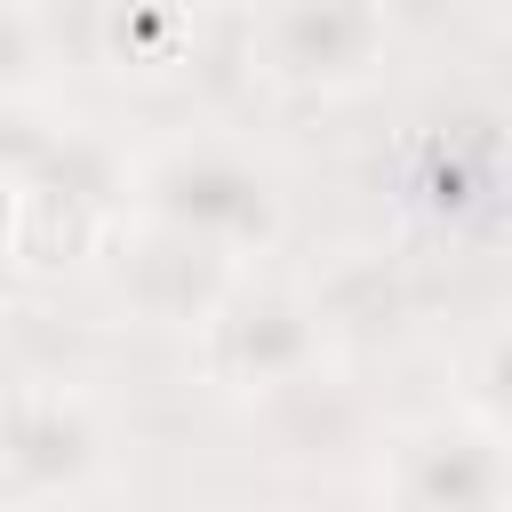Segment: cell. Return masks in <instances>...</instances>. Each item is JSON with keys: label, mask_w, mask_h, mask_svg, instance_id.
<instances>
[{"label": "cell", "mask_w": 512, "mask_h": 512, "mask_svg": "<svg viewBox=\"0 0 512 512\" xmlns=\"http://www.w3.org/2000/svg\"><path fill=\"white\" fill-rule=\"evenodd\" d=\"M136 200L160 232H184L216 256H240V248H264L280 232V192L256 160H240L232 144H168L144 176H136Z\"/></svg>", "instance_id": "6da1fadb"}, {"label": "cell", "mask_w": 512, "mask_h": 512, "mask_svg": "<svg viewBox=\"0 0 512 512\" xmlns=\"http://www.w3.org/2000/svg\"><path fill=\"white\" fill-rule=\"evenodd\" d=\"M384 488L400 512H504V432L480 416H432L392 440Z\"/></svg>", "instance_id": "7a4b0ae2"}, {"label": "cell", "mask_w": 512, "mask_h": 512, "mask_svg": "<svg viewBox=\"0 0 512 512\" xmlns=\"http://www.w3.org/2000/svg\"><path fill=\"white\" fill-rule=\"evenodd\" d=\"M200 328H208V368L240 392H296L304 376H320V312L288 288L224 296Z\"/></svg>", "instance_id": "3957f363"}, {"label": "cell", "mask_w": 512, "mask_h": 512, "mask_svg": "<svg viewBox=\"0 0 512 512\" xmlns=\"http://www.w3.org/2000/svg\"><path fill=\"white\" fill-rule=\"evenodd\" d=\"M104 464V424L80 392H16L0 400V488L64 496Z\"/></svg>", "instance_id": "277c9868"}, {"label": "cell", "mask_w": 512, "mask_h": 512, "mask_svg": "<svg viewBox=\"0 0 512 512\" xmlns=\"http://www.w3.org/2000/svg\"><path fill=\"white\" fill-rule=\"evenodd\" d=\"M256 48L296 88H344L384 56V16L360 0H288L256 16Z\"/></svg>", "instance_id": "5b68a950"}, {"label": "cell", "mask_w": 512, "mask_h": 512, "mask_svg": "<svg viewBox=\"0 0 512 512\" xmlns=\"http://www.w3.org/2000/svg\"><path fill=\"white\" fill-rule=\"evenodd\" d=\"M120 288L152 320H208L224 304V256L200 248V240H184V232L144 224L136 248H128V264H120Z\"/></svg>", "instance_id": "8992f818"}, {"label": "cell", "mask_w": 512, "mask_h": 512, "mask_svg": "<svg viewBox=\"0 0 512 512\" xmlns=\"http://www.w3.org/2000/svg\"><path fill=\"white\" fill-rule=\"evenodd\" d=\"M40 72V16L0 8V104H16V88Z\"/></svg>", "instance_id": "52a82bcc"}, {"label": "cell", "mask_w": 512, "mask_h": 512, "mask_svg": "<svg viewBox=\"0 0 512 512\" xmlns=\"http://www.w3.org/2000/svg\"><path fill=\"white\" fill-rule=\"evenodd\" d=\"M40 144H48V120H40V112H24V104H0V176H8V184H24V176H32Z\"/></svg>", "instance_id": "ba28073f"}, {"label": "cell", "mask_w": 512, "mask_h": 512, "mask_svg": "<svg viewBox=\"0 0 512 512\" xmlns=\"http://www.w3.org/2000/svg\"><path fill=\"white\" fill-rule=\"evenodd\" d=\"M16 224H24V184H8V176H0V256L16 248Z\"/></svg>", "instance_id": "9c48e42d"}]
</instances>
